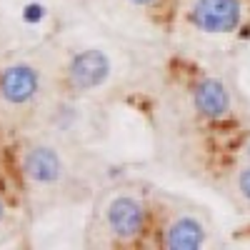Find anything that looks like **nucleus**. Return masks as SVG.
Segmentation results:
<instances>
[{
  "instance_id": "nucleus-1",
  "label": "nucleus",
  "mask_w": 250,
  "mask_h": 250,
  "mask_svg": "<svg viewBox=\"0 0 250 250\" xmlns=\"http://www.w3.org/2000/svg\"><path fill=\"white\" fill-rule=\"evenodd\" d=\"M8 165L28 210H45L78 200L88 190L80 145L48 128L18 135L10 145Z\"/></svg>"
},
{
  "instance_id": "nucleus-2",
  "label": "nucleus",
  "mask_w": 250,
  "mask_h": 250,
  "mask_svg": "<svg viewBox=\"0 0 250 250\" xmlns=\"http://www.w3.org/2000/svg\"><path fill=\"white\" fill-rule=\"evenodd\" d=\"M153 185L138 178H120L93 195L85 223V248L98 250H150Z\"/></svg>"
},
{
  "instance_id": "nucleus-3",
  "label": "nucleus",
  "mask_w": 250,
  "mask_h": 250,
  "mask_svg": "<svg viewBox=\"0 0 250 250\" xmlns=\"http://www.w3.org/2000/svg\"><path fill=\"white\" fill-rule=\"evenodd\" d=\"M165 70L193 130L200 135L203 148L228 138L245 123L235 88L225 75L185 55H175Z\"/></svg>"
},
{
  "instance_id": "nucleus-4",
  "label": "nucleus",
  "mask_w": 250,
  "mask_h": 250,
  "mask_svg": "<svg viewBox=\"0 0 250 250\" xmlns=\"http://www.w3.org/2000/svg\"><path fill=\"white\" fill-rule=\"evenodd\" d=\"M58 93L55 70L38 58H15L0 65V125L23 130L38 125Z\"/></svg>"
},
{
  "instance_id": "nucleus-5",
  "label": "nucleus",
  "mask_w": 250,
  "mask_h": 250,
  "mask_svg": "<svg viewBox=\"0 0 250 250\" xmlns=\"http://www.w3.org/2000/svg\"><path fill=\"white\" fill-rule=\"evenodd\" d=\"M215 245V220L205 205L153 188L150 250H208Z\"/></svg>"
},
{
  "instance_id": "nucleus-6",
  "label": "nucleus",
  "mask_w": 250,
  "mask_h": 250,
  "mask_svg": "<svg viewBox=\"0 0 250 250\" xmlns=\"http://www.w3.org/2000/svg\"><path fill=\"white\" fill-rule=\"evenodd\" d=\"M118 55L100 43L73 48L55 68L58 93L85 103H98L100 98H105L118 85Z\"/></svg>"
},
{
  "instance_id": "nucleus-7",
  "label": "nucleus",
  "mask_w": 250,
  "mask_h": 250,
  "mask_svg": "<svg viewBox=\"0 0 250 250\" xmlns=\"http://www.w3.org/2000/svg\"><path fill=\"white\" fill-rule=\"evenodd\" d=\"M180 25L200 38L250 43V0H185Z\"/></svg>"
},
{
  "instance_id": "nucleus-8",
  "label": "nucleus",
  "mask_w": 250,
  "mask_h": 250,
  "mask_svg": "<svg viewBox=\"0 0 250 250\" xmlns=\"http://www.w3.org/2000/svg\"><path fill=\"white\" fill-rule=\"evenodd\" d=\"M215 175L220 190L225 198L230 200L238 210H250V163L230 160V163H220L215 168H210Z\"/></svg>"
},
{
  "instance_id": "nucleus-9",
  "label": "nucleus",
  "mask_w": 250,
  "mask_h": 250,
  "mask_svg": "<svg viewBox=\"0 0 250 250\" xmlns=\"http://www.w3.org/2000/svg\"><path fill=\"white\" fill-rule=\"evenodd\" d=\"M120 3L140 13L158 30L173 33L180 25V10L185 0H120Z\"/></svg>"
},
{
  "instance_id": "nucleus-10",
  "label": "nucleus",
  "mask_w": 250,
  "mask_h": 250,
  "mask_svg": "<svg viewBox=\"0 0 250 250\" xmlns=\"http://www.w3.org/2000/svg\"><path fill=\"white\" fill-rule=\"evenodd\" d=\"M23 210H28V205H25L23 195H20V190L18 188L10 190L8 183L0 178V243L18 233Z\"/></svg>"
}]
</instances>
